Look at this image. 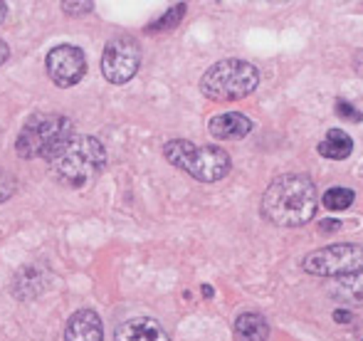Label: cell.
Returning a JSON list of instances; mask_svg holds the SVG:
<instances>
[{
	"instance_id": "obj_1",
	"label": "cell",
	"mask_w": 363,
	"mask_h": 341,
	"mask_svg": "<svg viewBox=\"0 0 363 341\" xmlns=\"http://www.w3.org/2000/svg\"><path fill=\"white\" fill-rule=\"evenodd\" d=\"M316 186L301 173L274 178L262 196V216L277 228H299L316 216Z\"/></svg>"
},
{
	"instance_id": "obj_2",
	"label": "cell",
	"mask_w": 363,
	"mask_h": 341,
	"mask_svg": "<svg viewBox=\"0 0 363 341\" xmlns=\"http://www.w3.org/2000/svg\"><path fill=\"white\" fill-rule=\"evenodd\" d=\"M55 178L67 188H86L106 166V149L94 136H69L48 156Z\"/></svg>"
},
{
	"instance_id": "obj_3",
	"label": "cell",
	"mask_w": 363,
	"mask_h": 341,
	"mask_svg": "<svg viewBox=\"0 0 363 341\" xmlns=\"http://www.w3.org/2000/svg\"><path fill=\"white\" fill-rule=\"evenodd\" d=\"M163 156L168 164H173L176 169L186 171L188 176L203 183H216L233 169L228 151L218 149V146H196L186 139L168 141L163 146Z\"/></svg>"
},
{
	"instance_id": "obj_4",
	"label": "cell",
	"mask_w": 363,
	"mask_h": 341,
	"mask_svg": "<svg viewBox=\"0 0 363 341\" xmlns=\"http://www.w3.org/2000/svg\"><path fill=\"white\" fill-rule=\"evenodd\" d=\"M259 84V72L245 60H220L201 79V91L213 101H238L252 94Z\"/></svg>"
},
{
	"instance_id": "obj_5",
	"label": "cell",
	"mask_w": 363,
	"mask_h": 341,
	"mask_svg": "<svg viewBox=\"0 0 363 341\" xmlns=\"http://www.w3.org/2000/svg\"><path fill=\"white\" fill-rule=\"evenodd\" d=\"M69 136H72V124H69L67 116L35 114L25 121L23 131L18 134L15 151L23 159H35V156H45L48 159Z\"/></svg>"
},
{
	"instance_id": "obj_6",
	"label": "cell",
	"mask_w": 363,
	"mask_h": 341,
	"mask_svg": "<svg viewBox=\"0 0 363 341\" xmlns=\"http://www.w3.org/2000/svg\"><path fill=\"white\" fill-rule=\"evenodd\" d=\"M304 269L316 277H341V274L363 272V245L359 242H336L309 252L301 259Z\"/></svg>"
},
{
	"instance_id": "obj_7",
	"label": "cell",
	"mask_w": 363,
	"mask_h": 341,
	"mask_svg": "<svg viewBox=\"0 0 363 341\" xmlns=\"http://www.w3.org/2000/svg\"><path fill=\"white\" fill-rule=\"evenodd\" d=\"M139 65H141V47L136 43V38L119 35V38H111L106 43L104 55H101V74L106 77V82L126 84L139 72Z\"/></svg>"
},
{
	"instance_id": "obj_8",
	"label": "cell",
	"mask_w": 363,
	"mask_h": 341,
	"mask_svg": "<svg viewBox=\"0 0 363 341\" xmlns=\"http://www.w3.org/2000/svg\"><path fill=\"white\" fill-rule=\"evenodd\" d=\"M45 67H48L50 79L57 86H74L77 82H82L86 72V57L74 45H57L48 52Z\"/></svg>"
},
{
	"instance_id": "obj_9",
	"label": "cell",
	"mask_w": 363,
	"mask_h": 341,
	"mask_svg": "<svg viewBox=\"0 0 363 341\" xmlns=\"http://www.w3.org/2000/svg\"><path fill=\"white\" fill-rule=\"evenodd\" d=\"M65 341H104V327L94 309H79L67 319Z\"/></svg>"
},
{
	"instance_id": "obj_10",
	"label": "cell",
	"mask_w": 363,
	"mask_h": 341,
	"mask_svg": "<svg viewBox=\"0 0 363 341\" xmlns=\"http://www.w3.org/2000/svg\"><path fill=\"white\" fill-rule=\"evenodd\" d=\"M114 341H171V337L156 319L136 317L116 327Z\"/></svg>"
},
{
	"instance_id": "obj_11",
	"label": "cell",
	"mask_w": 363,
	"mask_h": 341,
	"mask_svg": "<svg viewBox=\"0 0 363 341\" xmlns=\"http://www.w3.org/2000/svg\"><path fill=\"white\" fill-rule=\"evenodd\" d=\"M208 129H211V134L220 141H238V139H245V136L252 131V121L245 114H240V111H228V114L213 116Z\"/></svg>"
},
{
	"instance_id": "obj_12",
	"label": "cell",
	"mask_w": 363,
	"mask_h": 341,
	"mask_svg": "<svg viewBox=\"0 0 363 341\" xmlns=\"http://www.w3.org/2000/svg\"><path fill=\"white\" fill-rule=\"evenodd\" d=\"M351 151H354V139L344 129H329L324 139L319 141V154L324 159L344 161L351 156Z\"/></svg>"
},
{
	"instance_id": "obj_13",
	"label": "cell",
	"mask_w": 363,
	"mask_h": 341,
	"mask_svg": "<svg viewBox=\"0 0 363 341\" xmlns=\"http://www.w3.org/2000/svg\"><path fill=\"white\" fill-rule=\"evenodd\" d=\"M341 304H354V307H363V272L341 274L334 279V289H331Z\"/></svg>"
},
{
	"instance_id": "obj_14",
	"label": "cell",
	"mask_w": 363,
	"mask_h": 341,
	"mask_svg": "<svg viewBox=\"0 0 363 341\" xmlns=\"http://www.w3.org/2000/svg\"><path fill=\"white\" fill-rule=\"evenodd\" d=\"M235 334L240 341H267L269 339V324L264 322V317L255 312L240 314L235 322Z\"/></svg>"
},
{
	"instance_id": "obj_15",
	"label": "cell",
	"mask_w": 363,
	"mask_h": 341,
	"mask_svg": "<svg viewBox=\"0 0 363 341\" xmlns=\"http://www.w3.org/2000/svg\"><path fill=\"white\" fill-rule=\"evenodd\" d=\"M324 208L326 211H346V208L354 206L356 201V193L351 188H344V186H334L324 193Z\"/></svg>"
},
{
	"instance_id": "obj_16",
	"label": "cell",
	"mask_w": 363,
	"mask_h": 341,
	"mask_svg": "<svg viewBox=\"0 0 363 341\" xmlns=\"http://www.w3.org/2000/svg\"><path fill=\"white\" fill-rule=\"evenodd\" d=\"M183 13H186V5L181 3V5H176V8L168 10V13L163 15L161 20H156V23H153L148 30H151V33H158V30H171L173 25H178V20L183 18Z\"/></svg>"
},
{
	"instance_id": "obj_17",
	"label": "cell",
	"mask_w": 363,
	"mask_h": 341,
	"mask_svg": "<svg viewBox=\"0 0 363 341\" xmlns=\"http://www.w3.org/2000/svg\"><path fill=\"white\" fill-rule=\"evenodd\" d=\"M336 114H339L341 119H346V121H356V124H359V121H363L361 111L356 109V106L351 104V101H344V99L336 101Z\"/></svg>"
},
{
	"instance_id": "obj_18",
	"label": "cell",
	"mask_w": 363,
	"mask_h": 341,
	"mask_svg": "<svg viewBox=\"0 0 363 341\" xmlns=\"http://www.w3.org/2000/svg\"><path fill=\"white\" fill-rule=\"evenodd\" d=\"M15 178L10 176V173H5V171H0V201H8L10 196H13V191H15Z\"/></svg>"
},
{
	"instance_id": "obj_19",
	"label": "cell",
	"mask_w": 363,
	"mask_h": 341,
	"mask_svg": "<svg viewBox=\"0 0 363 341\" xmlns=\"http://www.w3.org/2000/svg\"><path fill=\"white\" fill-rule=\"evenodd\" d=\"M62 8L67 10L69 15H82V13H89L94 8V3H62Z\"/></svg>"
},
{
	"instance_id": "obj_20",
	"label": "cell",
	"mask_w": 363,
	"mask_h": 341,
	"mask_svg": "<svg viewBox=\"0 0 363 341\" xmlns=\"http://www.w3.org/2000/svg\"><path fill=\"white\" fill-rule=\"evenodd\" d=\"M28 274H33V267H25L23 272H20V277H18V282H15V287H18V284L23 282V277H28ZM30 287H33L35 294H40V289H43V287H40V279H38V282H30Z\"/></svg>"
},
{
	"instance_id": "obj_21",
	"label": "cell",
	"mask_w": 363,
	"mask_h": 341,
	"mask_svg": "<svg viewBox=\"0 0 363 341\" xmlns=\"http://www.w3.org/2000/svg\"><path fill=\"white\" fill-rule=\"evenodd\" d=\"M319 228H321L324 233H334V230H339V228H341V223H339V220H321V223H319Z\"/></svg>"
},
{
	"instance_id": "obj_22",
	"label": "cell",
	"mask_w": 363,
	"mask_h": 341,
	"mask_svg": "<svg viewBox=\"0 0 363 341\" xmlns=\"http://www.w3.org/2000/svg\"><path fill=\"white\" fill-rule=\"evenodd\" d=\"M334 319H336V322H349V319H351V312H344V309H336V312H334Z\"/></svg>"
},
{
	"instance_id": "obj_23",
	"label": "cell",
	"mask_w": 363,
	"mask_h": 341,
	"mask_svg": "<svg viewBox=\"0 0 363 341\" xmlns=\"http://www.w3.org/2000/svg\"><path fill=\"white\" fill-rule=\"evenodd\" d=\"M354 65H356V69H359V74L363 77V50H359L356 52V57H354Z\"/></svg>"
},
{
	"instance_id": "obj_24",
	"label": "cell",
	"mask_w": 363,
	"mask_h": 341,
	"mask_svg": "<svg viewBox=\"0 0 363 341\" xmlns=\"http://www.w3.org/2000/svg\"><path fill=\"white\" fill-rule=\"evenodd\" d=\"M8 55H10V50H8V45L3 43V40H0V65L5 62V60H8Z\"/></svg>"
},
{
	"instance_id": "obj_25",
	"label": "cell",
	"mask_w": 363,
	"mask_h": 341,
	"mask_svg": "<svg viewBox=\"0 0 363 341\" xmlns=\"http://www.w3.org/2000/svg\"><path fill=\"white\" fill-rule=\"evenodd\" d=\"M5 10H8V8H5V3H0V23L5 20Z\"/></svg>"
}]
</instances>
